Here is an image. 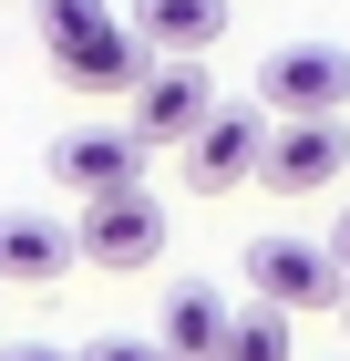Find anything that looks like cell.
I'll list each match as a JSON object with an SVG mask.
<instances>
[{"mask_svg": "<svg viewBox=\"0 0 350 361\" xmlns=\"http://www.w3.org/2000/svg\"><path fill=\"white\" fill-rule=\"evenodd\" d=\"M330 248H340V269H350V207H340V217H330Z\"/></svg>", "mask_w": 350, "mask_h": 361, "instance_id": "cell-16", "label": "cell"}, {"mask_svg": "<svg viewBox=\"0 0 350 361\" xmlns=\"http://www.w3.org/2000/svg\"><path fill=\"white\" fill-rule=\"evenodd\" d=\"M216 361H299V341H289V310L247 300L237 320H227V351H216Z\"/></svg>", "mask_w": 350, "mask_h": 361, "instance_id": "cell-12", "label": "cell"}, {"mask_svg": "<svg viewBox=\"0 0 350 361\" xmlns=\"http://www.w3.org/2000/svg\"><path fill=\"white\" fill-rule=\"evenodd\" d=\"M144 155H155V145H144L135 124H73V135H52V186L124 196V186H144Z\"/></svg>", "mask_w": 350, "mask_h": 361, "instance_id": "cell-8", "label": "cell"}, {"mask_svg": "<svg viewBox=\"0 0 350 361\" xmlns=\"http://www.w3.org/2000/svg\"><path fill=\"white\" fill-rule=\"evenodd\" d=\"M82 238L62 217H42V207H0V279L11 289H52V279H73Z\"/></svg>", "mask_w": 350, "mask_h": 361, "instance_id": "cell-9", "label": "cell"}, {"mask_svg": "<svg viewBox=\"0 0 350 361\" xmlns=\"http://www.w3.org/2000/svg\"><path fill=\"white\" fill-rule=\"evenodd\" d=\"M216 114H227V104H216V73H206V62H155V73L135 83V114H124V124H135L144 145H196Z\"/></svg>", "mask_w": 350, "mask_h": 361, "instance_id": "cell-4", "label": "cell"}, {"mask_svg": "<svg viewBox=\"0 0 350 361\" xmlns=\"http://www.w3.org/2000/svg\"><path fill=\"white\" fill-rule=\"evenodd\" d=\"M268 135H278L268 104H227L206 135L186 145V186H196V196H237V186H258V176H268Z\"/></svg>", "mask_w": 350, "mask_h": 361, "instance_id": "cell-3", "label": "cell"}, {"mask_svg": "<svg viewBox=\"0 0 350 361\" xmlns=\"http://www.w3.org/2000/svg\"><path fill=\"white\" fill-rule=\"evenodd\" d=\"M124 21L155 42V62H206L227 42V0H135Z\"/></svg>", "mask_w": 350, "mask_h": 361, "instance_id": "cell-10", "label": "cell"}, {"mask_svg": "<svg viewBox=\"0 0 350 361\" xmlns=\"http://www.w3.org/2000/svg\"><path fill=\"white\" fill-rule=\"evenodd\" d=\"M42 52H52L62 93H82V104H135V83L155 73V42H144L135 21H93V31H52Z\"/></svg>", "mask_w": 350, "mask_h": 361, "instance_id": "cell-2", "label": "cell"}, {"mask_svg": "<svg viewBox=\"0 0 350 361\" xmlns=\"http://www.w3.org/2000/svg\"><path fill=\"white\" fill-rule=\"evenodd\" d=\"M237 279H247L268 310H289V320H309V310H350V269H340L330 238H289V227H268V238H247Z\"/></svg>", "mask_w": 350, "mask_h": 361, "instance_id": "cell-1", "label": "cell"}, {"mask_svg": "<svg viewBox=\"0 0 350 361\" xmlns=\"http://www.w3.org/2000/svg\"><path fill=\"white\" fill-rule=\"evenodd\" d=\"M31 21H42V42L52 31H93V21H113L104 0H31Z\"/></svg>", "mask_w": 350, "mask_h": 361, "instance_id": "cell-13", "label": "cell"}, {"mask_svg": "<svg viewBox=\"0 0 350 361\" xmlns=\"http://www.w3.org/2000/svg\"><path fill=\"white\" fill-rule=\"evenodd\" d=\"M0 361H82V351H52V341H31V351H0Z\"/></svg>", "mask_w": 350, "mask_h": 361, "instance_id": "cell-15", "label": "cell"}, {"mask_svg": "<svg viewBox=\"0 0 350 361\" xmlns=\"http://www.w3.org/2000/svg\"><path fill=\"white\" fill-rule=\"evenodd\" d=\"M258 104L268 114H350V52L340 42H278L258 62Z\"/></svg>", "mask_w": 350, "mask_h": 361, "instance_id": "cell-5", "label": "cell"}, {"mask_svg": "<svg viewBox=\"0 0 350 361\" xmlns=\"http://www.w3.org/2000/svg\"><path fill=\"white\" fill-rule=\"evenodd\" d=\"M82 361H175V351H165V341H135V331H113V341H93Z\"/></svg>", "mask_w": 350, "mask_h": 361, "instance_id": "cell-14", "label": "cell"}, {"mask_svg": "<svg viewBox=\"0 0 350 361\" xmlns=\"http://www.w3.org/2000/svg\"><path fill=\"white\" fill-rule=\"evenodd\" d=\"M227 320H237V310H227V289H206V279H175V289H165L155 341H165L175 361H216V351H227Z\"/></svg>", "mask_w": 350, "mask_h": 361, "instance_id": "cell-11", "label": "cell"}, {"mask_svg": "<svg viewBox=\"0 0 350 361\" xmlns=\"http://www.w3.org/2000/svg\"><path fill=\"white\" fill-rule=\"evenodd\" d=\"M73 238H82V258H93V269H155V258H165V207H155L144 186H124V196H82Z\"/></svg>", "mask_w": 350, "mask_h": 361, "instance_id": "cell-6", "label": "cell"}, {"mask_svg": "<svg viewBox=\"0 0 350 361\" xmlns=\"http://www.w3.org/2000/svg\"><path fill=\"white\" fill-rule=\"evenodd\" d=\"M340 166H350V124L340 114H278L258 186L268 196H320V186H340Z\"/></svg>", "mask_w": 350, "mask_h": 361, "instance_id": "cell-7", "label": "cell"}]
</instances>
